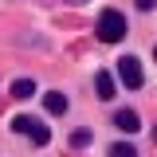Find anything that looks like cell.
<instances>
[{
  "instance_id": "cell-10",
  "label": "cell",
  "mask_w": 157,
  "mask_h": 157,
  "mask_svg": "<svg viewBox=\"0 0 157 157\" xmlns=\"http://www.w3.org/2000/svg\"><path fill=\"white\" fill-rule=\"evenodd\" d=\"M134 4H137V12H153L157 8V0H134Z\"/></svg>"
},
{
  "instance_id": "cell-2",
  "label": "cell",
  "mask_w": 157,
  "mask_h": 157,
  "mask_svg": "<svg viewBox=\"0 0 157 157\" xmlns=\"http://www.w3.org/2000/svg\"><path fill=\"white\" fill-rule=\"evenodd\" d=\"M8 126H12V134H24L28 141H36V145H47L51 141V126H39L36 118H28V114H16Z\"/></svg>"
},
{
  "instance_id": "cell-3",
  "label": "cell",
  "mask_w": 157,
  "mask_h": 157,
  "mask_svg": "<svg viewBox=\"0 0 157 157\" xmlns=\"http://www.w3.org/2000/svg\"><path fill=\"white\" fill-rule=\"evenodd\" d=\"M118 78H122L130 90H141V82H145V75H141V63H137L134 55H122V59H118Z\"/></svg>"
},
{
  "instance_id": "cell-7",
  "label": "cell",
  "mask_w": 157,
  "mask_h": 157,
  "mask_svg": "<svg viewBox=\"0 0 157 157\" xmlns=\"http://www.w3.org/2000/svg\"><path fill=\"white\" fill-rule=\"evenodd\" d=\"M32 94H36L32 78H12V98H32Z\"/></svg>"
},
{
  "instance_id": "cell-5",
  "label": "cell",
  "mask_w": 157,
  "mask_h": 157,
  "mask_svg": "<svg viewBox=\"0 0 157 157\" xmlns=\"http://www.w3.org/2000/svg\"><path fill=\"white\" fill-rule=\"evenodd\" d=\"M114 126L122 130V134H137V130H141V122H137L134 110H118V114H114Z\"/></svg>"
},
{
  "instance_id": "cell-4",
  "label": "cell",
  "mask_w": 157,
  "mask_h": 157,
  "mask_svg": "<svg viewBox=\"0 0 157 157\" xmlns=\"http://www.w3.org/2000/svg\"><path fill=\"white\" fill-rule=\"evenodd\" d=\"M94 90H98V98H114L118 94L114 75H110V71H98V75H94Z\"/></svg>"
},
{
  "instance_id": "cell-11",
  "label": "cell",
  "mask_w": 157,
  "mask_h": 157,
  "mask_svg": "<svg viewBox=\"0 0 157 157\" xmlns=\"http://www.w3.org/2000/svg\"><path fill=\"white\" fill-rule=\"evenodd\" d=\"M71 4H86V0H71Z\"/></svg>"
},
{
  "instance_id": "cell-9",
  "label": "cell",
  "mask_w": 157,
  "mask_h": 157,
  "mask_svg": "<svg viewBox=\"0 0 157 157\" xmlns=\"http://www.w3.org/2000/svg\"><path fill=\"white\" fill-rule=\"evenodd\" d=\"M71 145H75V149L90 145V130H75V134H71Z\"/></svg>"
},
{
  "instance_id": "cell-6",
  "label": "cell",
  "mask_w": 157,
  "mask_h": 157,
  "mask_svg": "<svg viewBox=\"0 0 157 157\" xmlns=\"http://www.w3.org/2000/svg\"><path fill=\"white\" fill-rule=\"evenodd\" d=\"M43 106H47V114H67V94H59V90H47L43 94Z\"/></svg>"
},
{
  "instance_id": "cell-1",
  "label": "cell",
  "mask_w": 157,
  "mask_h": 157,
  "mask_svg": "<svg viewBox=\"0 0 157 157\" xmlns=\"http://www.w3.org/2000/svg\"><path fill=\"white\" fill-rule=\"evenodd\" d=\"M94 28H98V39H102V43H122V39H126V16H122L118 8H106Z\"/></svg>"
},
{
  "instance_id": "cell-8",
  "label": "cell",
  "mask_w": 157,
  "mask_h": 157,
  "mask_svg": "<svg viewBox=\"0 0 157 157\" xmlns=\"http://www.w3.org/2000/svg\"><path fill=\"white\" fill-rule=\"evenodd\" d=\"M110 157H137V149L130 141H118V145H110Z\"/></svg>"
},
{
  "instance_id": "cell-13",
  "label": "cell",
  "mask_w": 157,
  "mask_h": 157,
  "mask_svg": "<svg viewBox=\"0 0 157 157\" xmlns=\"http://www.w3.org/2000/svg\"><path fill=\"white\" fill-rule=\"evenodd\" d=\"M153 59H157V51H153Z\"/></svg>"
},
{
  "instance_id": "cell-12",
  "label": "cell",
  "mask_w": 157,
  "mask_h": 157,
  "mask_svg": "<svg viewBox=\"0 0 157 157\" xmlns=\"http://www.w3.org/2000/svg\"><path fill=\"white\" fill-rule=\"evenodd\" d=\"M153 141H157V126H153Z\"/></svg>"
}]
</instances>
